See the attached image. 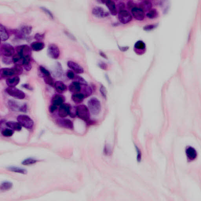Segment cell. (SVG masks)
Masks as SVG:
<instances>
[{"label":"cell","mask_w":201,"mask_h":201,"mask_svg":"<svg viewBox=\"0 0 201 201\" xmlns=\"http://www.w3.org/2000/svg\"><path fill=\"white\" fill-rule=\"evenodd\" d=\"M88 108L90 112L94 115H98L101 110V103L100 100L96 98H92L88 102Z\"/></svg>","instance_id":"obj_1"},{"label":"cell","mask_w":201,"mask_h":201,"mask_svg":"<svg viewBox=\"0 0 201 201\" xmlns=\"http://www.w3.org/2000/svg\"><path fill=\"white\" fill-rule=\"evenodd\" d=\"M76 116L80 119L88 122L90 118V112L86 105H80L76 107Z\"/></svg>","instance_id":"obj_2"},{"label":"cell","mask_w":201,"mask_h":201,"mask_svg":"<svg viewBox=\"0 0 201 201\" xmlns=\"http://www.w3.org/2000/svg\"><path fill=\"white\" fill-rule=\"evenodd\" d=\"M17 120L22 127L27 129H32L34 125L33 120L26 115H20L17 117Z\"/></svg>","instance_id":"obj_3"},{"label":"cell","mask_w":201,"mask_h":201,"mask_svg":"<svg viewBox=\"0 0 201 201\" xmlns=\"http://www.w3.org/2000/svg\"><path fill=\"white\" fill-rule=\"evenodd\" d=\"M15 50L14 47L9 44L4 43L1 44L0 51L1 55L3 56L12 57L15 53Z\"/></svg>","instance_id":"obj_4"},{"label":"cell","mask_w":201,"mask_h":201,"mask_svg":"<svg viewBox=\"0 0 201 201\" xmlns=\"http://www.w3.org/2000/svg\"><path fill=\"white\" fill-rule=\"evenodd\" d=\"M6 92L10 96L19 100H23L25 97V93L15 87H8L6 89Z\"/></svg>","instance_id":"obj_5"},{"label":"cell","mask_w":201,"mask_h":201,"mask_svg":"<svg viewBox=\"0 0 201 201\" xmlns=\"http://www.w3.org/2000/svg\"><path fill=\"white\" fill-rule=\"evenodd\" d=\"M118 17L119 21L124 24L129 23L132 20L131 14L125 9L118 12Z\"/></svg>","instance_id":"obj_6"},{"label":"cell","mask_w":201,"mask_h":201,"mask_svg":"<svg viewBox=\"0 0 201 201\" xmlns=\"http://www.w3.org/2000/svg\"><path fill=\"white\" fill-rule=\"evenodd\" d=\"M31 48L27 45H20L16 46L15 48L17 54L23 57L26 56H31Z\"/></svg>","instance_id":"obj_7"},{"label":"cell","mask_w":201,"mask_h":201,"mask_svg":"<svg viewBox=\"0 0 201 201\" xmlns=\"http://www.w3.org/2000/svg\"><path fill=\"white\" fill-rule=\"evenodd\" d=\"M47 53L50 57L54 59H57L60 55L59 49L56 44H51L48 48Z\"/></svg>","instance_id":"obj_8"},{"label":"cell","mask_w":201,"mask_h":201,"mask_svg":"<svg viewBox=\"0 0 201 201\" xmlns=\"http://www.w3.org/2000/svg\"><path fill=\"white\" fill-rule=\"evenodd\" d=\"M72 106L69 103H63L59 106L58 114L61 118H65L70 115Z\"/></svg>","instance_id":"obj_9"},{"label":"cell","mask_w":201,"mask_h":201,"mask_svg":"<svg viewBox=\"0 0 201 201\" xmlns=\"http://www.w3.org/2000/svg\"><path fill=\"white\" fill-rule=\"evenodd\" d=\"M131 13L133 16L136 20L138 21H142L144 20L145 14L142 9L137 7H134L131 9Z\"/></svg>","instance_id":"obj_10"},{"label":"cell","mask_w":201,"mask_h":201,"mask_svg":"<svg viewBox=\"0 0 201 201\" xmlns=\"http://www.w3.org/2000/svg\"><path fill=\"white\" fill-rule=\"evenodd\" d=\"M67 65L68 67L74 72L75 73L81 74L83 73L84 72L82 67L73 61H69L67 63Z\"/></svg>","instance_id":"obj_11"},{"label":"cell","mask_w":201,"mask_h":201,"mask_svg":"<svg viewBox=\"0 0 201 201\" xmlns=\"http://www.w3.org/2000/svg\"><path fill=\"white\" fill-rule=\"evenodd\" d=\"M15 75V72L13 68H2L0 70V77L1 79L7 78L9 77Z\"/></svg>","instance_id":"obj_12"},{"label":"cell","mask_w":201,"mask_h":201,"mask_svg":"<svg viewBox=\"0 0 201 201\" xmlns=\"http://www.w3.org/2000/svg\"><path fill=\"white\" fill-rule=\"evenodd\" d=\"M65 100V98L63 95L61 94H56L53 96L51 103L55 106H60L64 103Z\"/></svg>","instance_id":"obj_13"},{"label":"cell","mask_w":201,"mask_h":201,"mask_svg":"<svg viewBox=\"0 0 201 201\" xmlns=\"http://www.w3.org/2000/svg\"><path fill=\"white\" fill-rule=\"evenodd\" d=\"M57 124L60 126L67 129H74L73 123L71 120L66 119H59L57 120Z\"/></svg>","instance_id":"obj_14"},{"label":"cell","mask_w":201,"mask_h":201,"mask_svg":"<svg viewBox=\"0 0 201 201\" xmlns=\"http://www.w3.org/2000/svg\"><path fill=\"white\" fill-rule=\"evenodd\" d=\"M20 78L18 75H12L7 78L6 83L8 87H15L20 82Z\"/></svg>","instance_id":"obj_15"},{"label":"cell","mask_w":201,"mask_h":201,"mask_svg":"<svg viewBox=\"0 0 201 201\" xmlns=\"http://www.w3.org/2000/svg\"><path fill=\"white\" fill-rule=\"evenodd\" d=\"M92 13L95 16L98 17H104L108 16V13L106 12L101 7H95L93 8Z\"/></svg>","instance_id":"obj_16"},{"label":"cell","mask_w":201,"mask_h":201,"mask_svg":"<svg viewBox=\"0 0 201 201\" xmlns=\"http://www.w3.org/2000/svg\"><path fill=\"white\" fill-rule=\"evenodd\" d=\"M81 85L76 81H73L69 87V90L70 92L73 94L81 93Z\"/></svg>","instance_id":"obj_17"},{"label":"cell","mask_w":201,"mask_h":201,"mask_svg":"<svg viewBox=\"0 0 201 201\" xmlns=\"http://www.w3.org/2000/svg\"><path fill=\"white\" fill-rule=\"evenodd\" d=\"M56 91L59 94H63L67 90V87L65 84L61 81L55 82L54 87Z\"/></svg>","instance_id":"obj_18"},{"label":"cell","mask_w":201,"mask_h":201,"mask_svg":"<svg viewBox=\"0 0 201 201\" xmlns=\"http://www.w3.org/2000/svg\"><path fill=\"white\" fill-rule=\"evenodd\" d=\"M106 6L109 10L110 12L113 15H116L118 13L114 1H104Z\"/></svg>","instance_id":"obj_19"},{"label":"cell","mask_w":201,"mask_h":201,"mask_svg":"<svg viewBox=\"0 0 201 201\" xmlns=\"http://www.w3.org/2000/svg\"><path fill=\"white\" fill-rule=\"evenodd\" d=\"M81 85V93L83 94L85 98H87L92 95L93 93L92 88L88 85V83Z\"/></svg>","instance_id":"obj_20"},{"label":"cell","mask_w":201,"mask_h":201,"mask_svg":"<svg viewBox=\"0 0 201 201\" xmlns=\"http://www.w3.org/2000/svg\"><path fill=\"white\" fill-rule=\"evenodd\" d=\"M0 35L1 41H6L9 39V33L4 26L1 24L0 25Z\"/></svg>","instance_id":"obj_21"},{"label":"cell","mask_w":201,"mask_h":201,"mask_svg":"<svg viewBox=\"0 0 201 201\" xmlns=\"http://www.w3.org/2000/svg\"><path fill=\"white\" fill-rule=\"evenodd\" d=\"M6 125L13 130L20 131L22 129V126L19 122L10 121L6 123Z\"/></svg>","instance_id":"obj_22"},{"label":"cell","mask_w":201,"mask_h":201,"mask_svg":"<svg viewBox=\"0 0 201 201\" xmlns=\"http://www.w3.org/2000/svg\"><path fill=\"white\" fill-rule=\"evenodd\" d=\"M85 98L84 95L81 93L73 94L72 96L73 101L76 104L81 103L83 101Z\"/></svg>","instance_id":"obj_23"},{"label":"cell","mask_w":201,"mask_h":201,"mask_svg":"<svg viewBox=\"0 0 201 201\" xmlns=\"http://www.w3.org/2000/svg\"><path fill=\"white\" fill-rule=\"evenodd\" d=\"M45 47V44L42 42H33L31 44V48L32 50L35 51H39L42 50Z\"/></svg>","instance_id":"obj_24"},{"label":"cell","mask_w":201,"mask_h":201,"mask_svg":"<svg viewBox=\"0 0 201 201\" xmlns=\"http://www.w3.org/2000/svg\"><path fill=\"white\" fill-rule=\"evenodd\" d=\"M152 3L149 1H142L140 4V8L142 9L143 11H147L150 10L152 7Z\"/></svg>","instance_id":"obj_25"},{"label":"cell","mask_w":201,"mask_h":201,"mask_svg":"<svg viewBox=\"0 0 201 201\" xmlns=\"http://www.w3.org/2000/svg\"><path fill=\"white\" fill-rule=\"evenodd\" d=\"M186 153L187 157L189 160H194L197 158V152L192 147L187 148L186 151Z\"/></svg>","instance_id":"obj_26"},{"label":"cell","mask_w":201,"mask_h":201,"mask_svg":"<svg viewBox=\"0 0 201 201\" xmlns=\"http://www.w3.org/2000/svg\"><path fill=\"white\" fill-rule=\"evenodd\" d=\"M8 105L9 107L12 111H21V107L20 105L17 102L13 100H10L8 101Z\"/></svg>","instance_id":"obj_27"},{"label":"cell","mask_w":201,"mask_h":201,"mask_svg":"<svg viewBox=\"0 0 201 201\" xmlns=\"http://www.w3.org/2000/svg\"><path fill=\"white\" fill-rule=\"evenodd\" d=\"M8 170L15 173H21L22 174H26L27 173V171L25 168H20L16 167H10L7 168Z\"/></svg>","instance_id":"obj_28"},{"label":"cell","mask_w":201,"mask_h":201,"mask_svg":"<svg viewBox=\"0 0 201 201\" xmlns=\"http://www.w3.org/2000/svg\"><path fill=\"white\" fill-rule=\"evenodd\" d=\"M13 184L11 182L5 181L1 185V190L2 191H9L13 187Z\"/></svg>","instance_id":"obj_29"},{"label":"cell","mask_w":201,"mask_h":201,"mask_svg":"<svg viewBox=\"0 0 201 201\" xmlns=\"http://www.w3.org/2000/svg\"><path fill=\"white\" fill-rule=\"evenodd\" d=\"M38 161V160L36 159L33 158H29L24 160L22 162V164L24 166H29V165L34 164Z\"/></svg>","instance_id":"obj_30"},{"label":"cell","mask_w":201,"mask_h":201,"mask_svg":"<svg viewBox=\"0 0 201 201\" xmlns=\"http://www.w3.org/2000/svg\"><path fill=\"white\" fill-rule=\"evenodd\" d=\"M1 133L5 137H9L14 134V131L11 129H4L2 130Z\"/></svg>","instance_id":"obj_31"},{"label":"cell","mask_w":201,"mask_h":201,"mask_svg":"<svg viewBox=\"0 0 201 201\" xmlns=\"http://www.w3.org/2000/svg\"><path fill=\"white\" fill-rule=\"evenodd\" d=\"M43 78L44 81L46 84L51 86V87H54L55 82L51 75L45 77H43Z\"/></svg>","instance_id":"obj_32"},{"label":"cell","mask_w":201,"mask_h":201,"mask_svg":"<svg viewBox=\"0 0 201 201\" xmlns=\"http://www.w3.org/2000/svg\"><path fill=\"white\" fill-rule=\"evenodd\" d=\"M32 27L29 26H22L21 28V32L25 35L30 34L32 32Z\"/></svg>","instance_id":"obj_33"},{"label":"cell","mask_w":201,"mask_h":201,"mask_svg":"<svg viewBox=\"0 0 201 201\" xmlns=\"http://www.w3.org/2000/svg\"><path fill=\"white\" fill-rule=\"evenodd\" d=\"M134 47L137 50H144L146 47L145 43L142 40H139L135 43Z\"/></svg>","instance_id":"obj_34"},{"label":"cell","mask_w":201,"mask_h":201,"mask_svg":"<svg viewBox=\"0 0 201 201\" xmlns=\"http://www.w3.org/2000/svg\"><path fill=\"white\" fill-rule=\"evenodd\" d=\"M157 15L158 12L155 9H150L147 14V17L151 19L155 18L157 16Z\"/></svg>","instance_id":"obj_35"},{"label":"cell","mask_w":201,"mask_h":201,"mask_svg":"<svg viewBox=\"0 0 201 201\" xmlns=\"http://www.w3.org/2000/svg\"><path fill=\"white\" fill-rule=\"evenodd\" d=\"M13 68L16 75H21L23 72V68L21 66L15 65Z\"/></svg>","instance_id":"obj_36"},{"label":"cell","mask_w":201,"mask_h":201,"mask_svg":"<svg viewBox=\"0 0 201 201\" xmlns=\"http://www.w3.org/2000/svg\"><path fill=\"white\" fill-rule=\"evenodd\" d=\"M39 70H40V72L42 74L43 77L51 75L49 71L43 66H40L39 67Z\"/></svg>","instance_id":"obj_37"},{"label":"cell","mask_w":201,"mask_h":201,"mask_svg":"<svg viewBox=\"0 0 201 201\" xmlns=\"http://www.w3.org/2000/svg\"><path fill=\"white\" fill-rule=\"evenodd\" d=\"M45 38V34H40L39 33H37L34 36V39L37 41L41 42Z\"/></svg>","instance_id":"obj_38"},{"label":"cell","mask_w":201,"mask_h":201,"mask_svg":"<svg viewBox=\"0 0 201 201\" xmlns=\"http://www.w3.org/2000/svg\"><path fill=\"white\" fill-rule=\"evenodd\" d=\"M41 9L45 13V14H47L48 15L51 19H54V16L53 15L52 13L50 11L49 9H47V8H45V7H41Z\"/></svg>","instance_id":"obj_39"},{"label":"cell","mask_w":201,"mask_h":201,"mask_svg":"<svg viewBox=\"0 0 201 201\" xmlns=\"http://www.w3.org/2000/svg\"><path fill=\"white\" fill-rule=\"evenodd\" d=\"M2 57V61L5 64H11L12 63V58L11 59L10 57H4L3 56Z\"/></svg>","instance_id":"obj_40"},{"label":"cell","mask_w":201,"mask_h":201,"mask_svg":"<svg viewBox=\"0 0 201 201\" xmlns=\"http://www.w3.org/2000/svg\"><path fill=\"white\" fill-rule=\"evenodd\" d=\"M67 77L70 80H74L75 77V75L74 73V72L72 70H68L67 73Z\"/></svg>","instance_id":"obj_41"},{"label":"cell","mask_w":201,"mask_h":201,"mask_svg":"<svg viewBox=\"0 0 201 201\" xmlns=\"http://www.w3.org/2000/svg\"><path fill=\"white\" fill-rule=\"evenodd\" d=\"M100 92L103 97L106 98V89L103 85H101L100 88Z\"/></svg>","instance_id":"obj_42"},{"label":"cell","mask_w":201,"mask_h":201,"mask_svg":"<svg viewBox=\"0 0 201 201\" xmlns=\"http://www.w3.org/2000/svg\"><path fill=\"white\" fill-rule=\"evenodd\" d=\"M156 25H147L144 27V30L146 31H150L156 27Z\"/></svg>","instance_id":"obj_43"},{"label":"cell","mask_w":201,"mask_h":201,"mask_svg":"<svg viewBox=\"0 0 201 201\" xmlns=\"http://www.w3.org/2000/svg\"><path fill=\"white\" fill-rule=\"evenodd\" d=\"M117 7H118V10H119V11L118 12L120 11L124 10V8H125V4H124V3H123V2H121V3L118 4Z\"/></svg>","instance_id":"obj_44"},{"label":"cell","mask_w":201,"mask_h":201,"mask_svg":"<svg viewBox=\"0 0 201 201\" xmlns=\"http://www.w3.org/2000/svg\"><path fill=\"white\" fill-rule=\"evenodd\" d=\"M57 106H55V105L51 104V105H50L49 108L50 112H51V113H53V112H54L57 109Z\"/></svg>","instance_id":"obj_45"},{"label":"cell","mask_w":201,"mask_h":201,"mask_svg":"<svg viewBox=\"0 0 201 201\" xmlns=\"http://www.w3.org/2000/svg\"><path fill=\"white\" fill-rule=\"evenodd\" d=\"M24 68L25 70H26V71H29L32 69V65H31V64H27V65L24 66Z\"/></svg>","instance_id":"obj_46"},{"label":"cell","mask_w":201,"mask_h":201,"mask_svg":"<svg viewBox=\"0 0 201 201\" xmlns=\"http://www.w3.org/2000/svg\"><path fill=\"white\" fill-rule=\"evenodd\" d=\"M127 7L129 8H132V9L134 7V4L132 1H129L127 3Z\"/></svg>","instance_id":"obj_47"},{"label":"cell","mask_w":201,"mask_h":201,"mask_svg":"<svg viewBox=\"0 0 201 201\" xmlns=\"http://www.w3.org/2000/svg\"><path fill=\"white\" fill-rule=\"evenodd\" d=\"M65 32L66 34L68 36H69V38H71V39H72V40H75V39H75V37H74V36L72 34H70V33H69V32Z\"/></svg>","instance_id":"obj_48"},{"label":"cell","mask_w":201,"mask_h":201,"mask_svg":"<svg viewBox=\"0 0 201 201\" xmlns=\"http://www.w3.org/2000/svg\"><path fill=\"white\" fill-rule=\"evenodd\" d=\"M100 68H101V69H103V70L104 69H105V67H106V66H105V64H104V63H102V64H100Z\"/></svg>","instance_id":"obj_49"},{"label":"cell","mask_w":201,"mask_h":201,"mask_svg":"<svg viewBox=\"0 0 201 201\" xmlns=\"http://www.w3.org/2000/svg\"><path fill=\"white\" fill-rule=\"evenodd\" d=\"M100 56H102L103 57H105H105H106V55H105V54H104L103 53L100 52Z\"/></svg>","instance_id":"obj_50"}]
</instances>
